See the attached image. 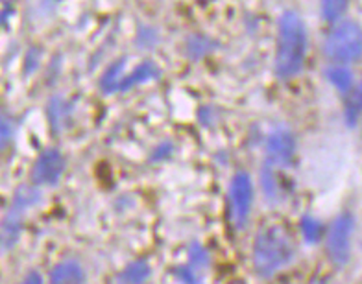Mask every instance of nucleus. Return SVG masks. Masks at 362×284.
I'll return each instance as SVG.
<instances>
[{
	"mask_svg": "<svg viewBox=\"0 0 362 284\" xmlns=\"http://www.w3.org/2000/svg\"><path fill=\"white\" fill-rule=\"evenodd\" d=\"M325 56L331 61L346 65L362 57V28L353 20H342L331 30L324 45Z\"/></svg>",
	"mask_w": 362,
	"mask_h": 284,
	"instance_id": "7ed1b4c3",
	"label": "nucleus"
},
{
	"mask_svg": "<svg viewBox=\"0 0 362 284\" xmlns=\"http://www.w3.org/2000/svg\"><path fill=\"white\" fill-rule=\"evenodd\" d=\"M361 114H362V83L358 87H355V90L349 95L348 104H346V111H344V117H346L349 126H355Z\"/></svg>",
	"mask_w": 362,
	"mask_h": 284,
	"instance_id": "f8f14e48",
	"label": "nucleus"
},
{
	"mask_svg": "<svg viewBox=\"0 0 362 284\" xmlns=\"http://www.w3.org/2000/svg\"><path fill=\"white\" fill-rule=\"evenodd\" d=\"M300 227L301 235H303L307 244H318L320 237H322V231H324V227H322V223L318 220L313 218V216H303Z\"/></svg>",
	"mask_w": 362,
	"mask_h": 284,
	"instance_id": "ddd939ff",
	"label": "nucleus"
},
{
	"mask_svg": "<svg viewBox=\"0 0 362 284\" xmlns=\"http://www.w3.org/2000/svg\"><path fill=\"white\" fill-rule=\"evenodd\" d=\"M307 54V32L294 11H285L277 24L276 72L279 78H292L301 72Z\"/></svg>",
	"mask_w": 362,
	"mask_h": 284,
	"instance_id": "f257e3e1",
	"label": "nucleus"
},
{
	"mask_svg": "<svg viewBox=\"0 0 362 284\" xmlns=\"http://www.w3.org/2000/svg\"><path fill=\"white\" fill-rule=\"evenodd\" d=\"M322 6V15L327 23H334L340 19V15L344 13L348 0H320Z\"/></svg>",
	"mask_w": 362,
	"mask_h": 284,
	"instance_id": "4468645a",
	"label": "nucleus"
},
{
	"mask_svg": "<svg viewBox=\"0 0 362 284\" xmlns=\"http://www.w3.org/2000/svg\"><path fill=\"white\" fill-rule=\"evenodd\" d=\"M48 114H50V120H52V126L57 128V126H63V122L67 120V111H65V104L63 100H52L50 104V110H48Z\"/></svg>",
	"mask_w": 362,
	"mask_h": 284,
	"instance_id": "f3484780",
	"label": "nucleus"
},
{
	"mask_svg": "<svg viewBox=\"0 0 362 284\" xmlns=\"http://www.w3.org/2000/svg\"><path fill=\"white\" fill-rule=\"evenodd\" d=\"M329 81L333 83L340 93H349L353 87V74L346 65H333L327 71Z\"/></svg>",
	"mask_w": 362,
	"mask_h": 284,
	"instance_id": "9b49d317",
	"label": "nucleus"
},
{
	"mask_svg": "<svg viewBox=\"0 0 362 284\" xmlns=\"http://www.w3.org/2000/svg\"><path fill=\"white\" fill-rule=\"evenodd\" d=\"M26 208L28 207H24L23 203L13 199L10 213L6 214L4 222H2V229H0V252H8V249L15 246V242L19 240L21 227H23V216Z\"/></svg>",
	"mask_w": 362,
	"mask_h": 284,
	"instance_id": "6e6552de",
	"label": "nucleus"
},
{
	"mask_svg": "<svg viewBox=\"0 0 362 284\" xmlns=\"http://www.w3.org/2000/svg\"><path fill=\"white\" fill-rule=\"evenodd\" d=\"M294 259V244L288 232L279 225H268L259 231L253 244V268L262 277H270Z\"/></svg>",
	"mask_w": 362,
	"mask_h": 284,
	"instance_id": "f03ea898",
	"label": "nucleus"
},
{
	"mask_svg": "<svg viewBox=\"0 0 362 284\" xmlns=\"http://www.w3.org/2000/svg\"><path fill=\"white\" fill-rule=\"evenodd\" d=\"M65 170V159L56 148H48L41 155L32 170V181L35 185H56Z\"/></svg>",
	"mask_w": 362,
	"mask_h": 284,
	"instance_id": "0eeeda50",
	"label": "nucleus"
},
{
	"mask_svg": "<svg viewBox=\"0 0 362 284\" xmlns=\"http://www.w3.org/2000/svg\"><path fill=\"white\" fill-rule=\"evenodd\" d=\"M355 218L349 213H342L333 220L327 231V255L334 266H346L351 256V235Z\"/></svg>",
	"mask_w": 362,
	"mask_h": 284,
	"instance_id": "20e7f679",
	"label": "nucleus"
},
{
	"mask_svg": "<svg viewBox=\"0 0 362 284\" xmlns=\"http://www.w3.org/2000/svg\"><path fill=\"white\" fill-rule=\"evenodd\" d=\"M81 280H83V271L74 261L59 262L52 270V283H81Z\"/></svg>",
	"mask_w": 362,
	"mask_h": 284,
	"instance_id": "9d476101",
	"label": "nucleus"
},
{
	"mask_svg": "<svg viewBox=\"0 0 362 284\" xmlns=\"http://www.w3.org/2000/svg\"><path fill=\"white\" fill-rule=\"evenodd\" d=\"M41 280H43V279H41L37 273H32L28 279H26V283H41Z\"/></svg>",
	"mask_w": 362,
	"mask_h": 284,
	"instance_id": "aec40b11",
	"label": "nucleus"
},
{
	"mask_svg": "<svg viewBox=\"0 0 362 284\" xmlns=\"http://www.w3.org/2000/svg\"><path fill=\"white\" fill-rule=\"evenodd\" d=\"M211 50V43L205 37H200V35H192L189 41H187V52L191 54L194 59L202 57L204 54H207Z\"/></svg>",
	"mask_w": 362,
	"mask_h": 284,
	"instance_id": "dca6fc26",
	"label": "nucleus"
},
{
	"mask_svg": "<svg viewBox=\"0 0 362 284\" xmlns=\"http://www.w3.org/2000/svg\"><path fill=\"white\" fill-rule=\"evenodd\" d=\"M158 72H156V65L153 63H143V65L135 69L134 72H129L128 76H120L115 83L113 90H128L132 87L139 85V83H143V81L152 80Z\"/></svg>",
	"mask_w": 362,
	"mask_h": 284,
	"instance_id": "1a4fd4ad",
	"label": "nucleus"
},
{
	"mask_svg": "<svg viewBox=\"0 0 362 284\" xmlns=\"http://www.w3.org/2000/svg\"><path fill=\"white\" fill-rule=\"evenodd\" d=\"M150 273V268H148L146 262H134L129 264L122 275L119 277V280H124V283H141L144 280Z\"/></svg>",
	"mask_w": 362,
	"mask_h": 284,
	"instance_id": "2eb2a0df",
	"label": "nucleus"
},
{
	"mask_svg": "<svg viewBox=\"0 0 362 284\" xmlns=\"http://www.w3.org/2000/svg\"><path fill=\"white\" fill-rule=\"evenodd\" d=\"M262 189H264V194H267L268 201H274L277 198V187H276V179H274V175H272L270 168H264L262 170Z\"/></svg>",
	"mask_w": 362,
	"mask_h": 284,
	"instance_id": "a211bd4d",
	"label": "nucleus"
},
{
	"mask_svg": "<svg viewBox=\"0 0 362 284\" xmlns=\"http://www.w3.org/2000/svg\"><path fill=\"white\" fill-rule=\"evenodd\" d=\"M229 205H231V220H233L235 227L244 229V225L248 223L250 211L253 205V183L246 172H238L231 179Z\"/></svg>",
	"mask_w": 362,
	"mask_h": 284,
	"instance_id": "39448f33",
	"label": "nucleus"
},
{
	"mask_svg": "<svg viewBox=\"0 0 362 284\" xmlns=\"http://www.w3.org/2000/svg\"><path fill=\"white\" fill-rule=\"evenodd\" d=\"M11 141V129H10V124L6 122L4 117L0 114V152L8 148Z\"/></svg>",
	"mask_w": 362,
	"mask_h": 284,
	"instance_id": "6ab92c4d",
	"label": "nucleus"
},
{
	"mask_svg": "<svg viewBox=\"0 0 362 284\" xmlns=\"http://www.w3.org/2000/svg\"><path fill=\"white\" fill-rule=\"evenodd\" d=\"M296 153V138L286 128H277L268 135L267 159L270 166L285 168L292 162Z\"/></svg>",
	"mask_w": 362,
	"mask_h": 284,
	"instance_id": "423d86ee",
	"label": "nucleus"
}]
</instances>
